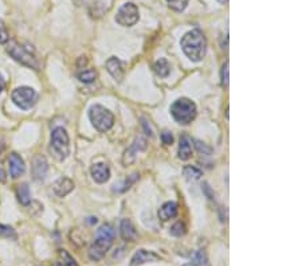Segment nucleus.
I'll use <instances>...</instances> for the list:
<instances>
[{
  "instance_id": "nucleus-1",
  "label": "nucleus",
  "mask_w": 302,
  "mask_h": 266,
  "mask_svg": "<svg viewBox=\"0 0 302 266\" xmlns=\"http://www.w3.org/2000/svg\"><path fill=\"white\" fill-rule=\"evenodd\" d=\"M181 49L184 54L187 55L192 62H200L205 57L207 51V40L200 30H192L188 31L181 38Z\"/></svg>"
},
{
  "instance_id": "nucleus-2",
  "label": "nucleus",
  "mask_w": 302,
  "mask_h": 266,
  "mask_svg": "<svg viewBox=\"0 0 302 266\" xmlns=\"http://www.w3.org/2000/svg\"><path fill=\"white\" fill-rule=\"evenodd\" d=\"M113 239H114V230L110 225H102L97 230L93 245L89 249V258L91 261H101L105 254L112 248Z\"/></svg>"
},
{
  "instance_id": "nucleus-3",
  "label": "nucleus",
  "mask_w": 302,
  "mask_h": 266,
  "mask_svg": "<svg viewBox=\"0 0 302 266\" xmlns=\"http://www.w3.org/2000/svg\"><path fill=\"white\" fill-rule=\"evenodd\" d=\"M50 151L58 162H63L70 155V139L65 128L58 126L51 133Z\"/></svg>"
},
{
  "instance_id": "nucleus-4",
  "label": "nucleus",
  "mask_w": 302,
  "mask_h": 266,
  "mask_svg": "<svg viewBox=\"0 0 302 266\" xmlns=\"http://www.w3.org/2000/svg\"><path fill=\"white\" fill-rule=\"evenodd\" d=\"M171 115L179 124L187 125L196 117V105L190 98H179L171 105Z\"/></svg>"
},
{
  "instance_id": "nucleus-5",
  "label": "nucleus",
  "mask_w": 302,
  "mask_h": 266,
  "mask_svg": "<svg viewBox=\"0 0 302 266\" xmlns=\"http://www.w3.org/2000/svg\"><path fill=\"white\" fill-rule=\"evenodd\" d=\"M89 119L98 132H108L114 124V116L102 105H93L89 110Z\"/></svg>"
},
{
  "instance_id": "nucleus-6",
  "label": "nucleus",
  "mask_w": 302,
  "mask_h": 266,
  "mask_svg": "<svg viewBox=\"0 0 302 266\" xmlns=\"http://www.w3.org/2000/svg\"><path fill=\"white\" fill-rule=\"evenodd\" d=\"M12 102H14L18 108L23 109V110H29L36 104L38 101V93L33 87L29 86H20L12 92Z\"/></svg>"
},
{
  "instance_id": "nucleus-7",
  "label": "nucleus",
  "mask_w": 302,
  "mask_h": 266,
  "mask_svg": "<svg viewBox=\"0 0 302 266\" xmlns=\"http://www.w3.org/2000/svg\"><path fill=\"white\" fill-rule=\"evenodd\" d=\"M7 53L14 58L15 61L19 62L20 65L35 69V70L39 69V62L36 61V58L34 57L26 47L20 46V45H18L16 42H11V43L8 45Z\"/></svg>"
},
{
  "instance_id": "nucleus-8",
  "label": "nucleus",
  "mask_w": 302,
  "mask_h": 266,
  "mask_svg": "<svg viewBox=\"0 0 302 266\" xmlns=\"http://www.w3.org/2000/svg\"><path fill=\"white\" fill-rule=\"evenodd\" d=\"M138 18H140V14H138V8L136 4L125 3L117 11L115 22L124 27H132L138 22Z\"/></svg>"
},
{
  "instance_id": "nucleus-9",
  "label": "nucleus",
  "mask_w": 302,
  "mask_h": 266,
  "mask_svg": "<svg viewBox=\"0 0 302 266\" xmlns=\"http://www.w3.org/2000/svg\"><path fill=\"white\" fill-rule=\"evenodd\" d=\"M160 255L156 254L155 252H148V250H137L134 253V255L130 259V266H140L144 265V263L148 262H156V261H160Z\"/></svg>"
},
{
  "instance_id": "nucleus-10",
  "label": "nucleus",
  "mask_w": 302,
  "mask_h": 266,
  "mask_svg": "<svg viewBox=\"0 0 302 266\" xmlns=\"http://www.w3.org/2000/svg\"><path fill=\"white\" fill-rule=\"evenodd\" d=\"M47 171H49V164L46 159L43 156H35L33 160V166H31L34 179L44 180L47 176Z\"/></svg>"
},
{
  "instance_id": "nucleus-11",
  "label": "nucleus",
  "mask_w": 302,
  "mask_h": 266,
  "mask_svg": "<svg viewBox=\"0 0 302 266\" xmlns=\"http://www.w3.org/2000/svg\"><path fill=\"white\" fill-rule=\"evenodd\" d=\"M8 163H10V175H11L12 179H18L26 172L25 162L18 153H15V152L11 153L10 159H8Z\"/></svg>"
},
{
  "instance_id": "nucleus-12",
  "label": "nucleus",
  "mask_w": 302,
  "mask_h": 266,
  "mask_svg": "<svg viewBox=\"0 0 302 266\" xmlns=\"http://www.w3.org/2000/svg\"><path fill=\"white\" fill-rule=\"evenodd\" d=\"M106 69H108L109 74L115 79L121 82L124 78V63L120 61L117 57H110L106 61Z\"/></svg>"
},
{
  "instance_id": "nucleus-13",
  "label": "nucleus",
  "mask_w": 302,
  "mask_h": 266,
  "mask_svg": "<svg viewBox=\"0 0 302 266\" xmlns=\"http://www.w3.org/2000/svg\"><path fill=\"white\" fill-rule=\"evenodd\" d=\"M74 190V183L73 180H70L68 178H59V179L53 184V191L54 194L59 198H63L67 194H70L72 191Z\"/></svg>"
},
{
  "instance_id": "nucleus-14",
  "label": "nucleus",
  "mask_w": 302,
  "mask_h": 266,
  "mask_svg": "<svg viewBox=\"0 0 302 266\" xmlns=\"http://www.w3.org/2000/svg\"><path fill=\"white\" fill-rule=\"evenodd\" d=\"M91 176L97 183H105L110 178V168L105 163H97L91 167Z\"/></svg>"
},
{
  "instance_id": "nucleus-15",
  "label": "nucleus",
  "mask_w": 302,
  "mask_h": 266,
  "mask_svg": "<svg viewBox=\"0 0 302 266\" xmlns=\"http://www.w3.org/2000/svg\"><path fill=\"white\" fill-rule=\"evenodd\" d=\"M145 148H147V141L143 137H137L133 145L129 149H126L125 156H124V164H129V163L133 162L134 159H136L137 152L144 151Z\"/></svg>"
},
{
  "instance_id": "nucleus-16",
  "label": "nucleus",
  "mask_w": 302,
  "mask_h": 266,
  "mask_svg": "<svg viewBox=\"0 0 302 266\" xmlns=\"http://www.w3.org/2000/svg\"><path fill=\"white\" fill-rule=\"evenodd\" d=\"M177 211H179L177 203H175V202H167L158 210V218L164 220V222H167L169 219H173L177 215Z\"/></svg>"
},
{
  "instance_id": "nucleus-17",
  "label": "nucleus",
  "mask_w": 302,
  "mask_h": 266,
  "mask_svg": "<svg viewBox=\"0 0 302 266\" xmlns=\"http://www.w3.org/2000/svg\"><path fill=\"white\" fill-rule=\"evenodd\" d=\"M192 158V140L187 135L180 137L179 144V159L180 160H188Z\"/></svg>"
},
{
  "instance_id": "nucleus-18",
  "label": "nucleus",
  "mask_w": 302,
  "mask_h": 266,
  "mask_svg": "<svg viewBox=\"0 0 302 266\" xmlns=\"http://www.w3.org/2000/svg\"><path fill=\"white\" fill-rule=\"evenodd\" d=\"M120 233H121V237H123L125 241L132 242L137 238L136 229H134L133 223L130 222L129 219L121 220V225H120Z\"/></svg>"
},
{
  "instance_id": "nucleus-19",
  "label": "nucleus",
  "mask_w": 302,
  "mask_h": 266,
  "mask_svg": "<svg viewBox=\"0 0 302 266\" xmlns=\"http://www.w3.org/2000/svg\"><path fill=\"white\" fill-rule=\"evenodd\" d=\"M153 70H155V73L158 77L166 78V77L169 76V73H171V66H169L168 61H167L166 58H160L158 61H156Z\"/></svg>"
},
{
  "instance_id": "nucleus-20",
  "label": "nucleus",
  "mask_w": 302,
  "mask_h": 266,
  "mask_svg": "<svg viewBox=\"0 0 302 266\" xmlns=\"http://www.w3.org/2000/svg\"><path fill=\"white\" fill-rule=\"evenodd\" d=\"M16 195H18V201L22 203L23 206H27L31 202V192H30L29 184L23 183L18 186L16 190Z\"/></svg>"
},
{
  "instance_id": "nucleus-21",
  "label": "nucleus",
  "mask_w": 302,
  "mask_h": 266,
  "mask_svg": "<svg viewBox=\"0 0 302 266\" xmlns=\"http://www.w3.org/2000/svg\"><path fill=\"white\" fill-rule=\"evenodd\" d=\"M58 257H59V265L61 266H78L77 265V261L73 258L72 255L68 254V252L66 250H59L58 252Z\"/></svg>"
},
{
  "instance_id": "nucleus-22",
  "label": "nucleus",
  "mask_w": 302,
  "mask_h": 266,
  "mask_svg": "<svg viewBox=\"0 0 302 266\" xmlns=\"http://www.w3.org/2000/svg\"><path fill=\"white\" fill-rule=\"evenodd\" d=\"M183 173L187 180H199L201 178V175H203V172H201L200 169L192 166L184 167Z\"/></svg>"
},
{
  "instance_id": "nucleus-23",
  "label": "nucleus",
  "mask_w": 302,
  "mask_h": 266,
  "mask_svg": "<svg viewBox=\"0 0 302 266\" xmlns=\"http://www.w3.org/2000/svg\"><path fill=\"white\" fill-rule=\"evenodd\" d=\"M78 78L81 82L91 83L94 79L97 78V73L94 72L93 69H85V70H82V72L78 73Z\"/></svg>"
},
{
  "instance_id": "nucleus-24",
  "label": "nucleus",
  "mask_w": 302,
  "mask_h": 266,
  "mask_svg": "<svg viewBox=\"0 0 302 266\" xmlns=\"http://www.w3.org/2000/svg\"><path fill=\"white\" fill-rule=\"evenodd\" d=\"M192 261H194L195 266H208V258L203 250H198L195 252V254L192 255Z\"/></svg>"
},
{
  "instance_id": "nucleus-25",
  "label": "nucleus",
  "mask_w": 302,
  "mask_h": 266,
  "mask_svg": "<svg viewBox=\"0 0 302 266\" xmlns=\"http://www.w3.org/2000/svg\"><path fill=\"white\" fill-rule=\"evenodd\" d=\"M188 2H190V0H167L169 8H172L173 11L177 12L184 11V10L187 8Z\"/></svg>"
},
{
  "instance_id": "nucleus-26",
  "label": "nucleus",
  "mask_w": 302,
  "mask_h": 266,
  "mask_svg": "<svg viewBox=\"0 0 302 266\" xmlns=\"http://www.w3.org/2000/svg\"><path fill=\"white\" fill-rule=\"evenodd\" d=\"M185 233H187V227L183 222H176L171 227V234L173 237H183Z\"/></svg>"
},
{
  "instance_id": "nucleus-27",
  "label": "nucleus",
  "mask_w": 302,
  "mask_h": 266,
  "mask_svg": "<svg viewBox=\"0 0 302 266\" xmlns=\"http://www.w3.org/2000/svg\"><path fill=\"white\" fill-rule=\"evenodd\" d=\"M0 238H12V239H15L16 238V233H15V230L11 226L0 225Z\"/></svg>"
},
{
  "instance_id": "nucleus-28",
  "label": "nucleus",
  "mask_w": 302,
  "mask_h": 266,
  "mask_svg": "<svg viewBox=\"0 0 302 266\" xmlns=\"http://www.w3.org/2000/svg\"><path fill=\"white\" fill-rule=\"evenodd\" d=\"M220 79H222V85L224 87L228 86V61L226 62L222 68V72H220Z\"/></svg>"
},
{
  "instance_id": "nucleus-29",
  "label": "nucleus",
  "mask_w": 302,
  "mask_h": 266,
  "mask_svg": "<svg viewBox=\"0 0 302 266\" xmlns=\"http://www.w3.org/2000/svg\"><path fill=\"white\" fill-rule=\"evenodd\" d=\"M195 143H196V148H198V151L199 152H203V155H210V153H211V152H213V149H211V148L210 147H207V145L204 144V143H200V141H195Z\"/></svg>"
},
{
  "instance_id": "nucleus-30",
  "label": "nucleus",
  "mask_w": 302,
  "mask_h": 266,
  "mask_svg": "<svg viewBox=\"0 0 302 266\" xmlns=\"http://www.w3.org/2000/svg\"><path fill=\"white\" fill-rule=\"evenodd\" d=\"M8 39H10V36H8L7 30H6V27L0 23V45L7 43Z\"/></svg>"
},
{
  "instance_id": "nucleus-31",
  "label": "nucleus",
  "mask_w": 302,
  "mask_h": 266,
  "mask_svg": "<svg viewBox=\"0 0 302 266\" xmlns=\"http://www.w3.org/2000/svg\"><path fill=\"white\" fill-rule=\"evenodd\" d=\"M161 141H162V144H166V145H171L173 143V136H172V133L168 132V130H166V132H162L161 133Z\"/></svg>"
},
{
  "instance_id": "nucleus-32",
  "label": "nucleus",
  "mask_w": 302,
  "mask_h": 266,
  "mask_svg": "<svg viewBox=\"0 0 302 266\" xmlns=\"http://www.w3.org/2000/svg\"><path fill=\"white\" fill-rule=\"evenodd\" d=\"M4 87H6V81H4L3 76H2V74H0V93H2V92H3Z\"/></svg>"
},
{
  "instance_id": "nucleus-33",
  "label": "nucleus",
  "mask_w": 302,
  "mask_h": 266,
  "mask_svg": "<svg viewBox=\"0 0 302 266\" xmlns=\"http://www.w3.org/2000/svg\"><path fill=\"white\" fill-rule=\"evenodd\" d=\"M218 2H219V3H222V4H226L227 2H228V0H218Z\"/></svg>"
},
{
  "instance_id": "nucleus-34",
  "label": "nucleus",
  "mask_w": 302,
  "mask_h": 266,
  "mask_svg": "<svg viewBox=\"0 0 302 266\" xmlns=\"http://www.w3.org/2000/svg\"><path fill=\"white\" fill-rule=\"evenodd\" d=\"M183 266H195L194 263H185V265H183Z\"/></svg>"
},
{
  "instance_id": "nucleus-35",
  "label": "nucleus",
  "mask_w": 302,
  "mask_h": 266,
  "mask_svg": "<svg viewBox=\"0 0 302 266\" xmlns=\"http://www.w3.org/2000/svg\"><path fill=\"white\" fill-rule=\"evenodd\" d=\"M54 266H61V265H59V263H58V262H57V263H55V265H54Z\"/></svg>"
}]
</instances>
